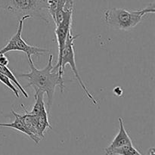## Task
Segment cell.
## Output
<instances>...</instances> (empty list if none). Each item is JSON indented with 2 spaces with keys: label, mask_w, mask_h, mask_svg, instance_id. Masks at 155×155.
<instances>
[{
  "label": "cell",
  "mask_w": 155,
  "mask_h": 155,
  "mask_svg": "<svg viewBox=\"0 0 155 155\" xmlns=\"http://www.w3.org/2000/svg\"><path fill=\"white\" fill-rule=\"evenodd\" d=\"M53 55L50 54L48 64L43 69H37L33 64V61L29 62L30 67V72L24 73L18 75V77H22L28 80V84L25 86L33 87L36 92H42L47 95V107L48 113L51 110L52 105L53 97H54L55 88L57 86L60 87L61 92H63L64 89V80L61 79L58 71L53 70L52 64Z\"/></svg>",
  "instance_id": "6da1fadb"
},
{
  "label": "cell",
  "mask_w": 155,
  "mask_h": 155,
  "mask_svg": "<svg viewBox=\"0 0 155 155\" xmlns=\"http://www.w3.org/2000/svg\"><path fill=\"white\" fill-rule=\"evenodd\" d=\"M154 12V3L152 2L145 8L138 10L111 8L104 12V18L110 27L117 30H128L137 26L145 15Z\"/></svg>",
  "instance_id": "7a4b0ae2"
},
{
  "label": "cell",
  "mask_w": 155,
  "mask_h": 155,
  "mask_svg": "<svg viewBox=\"0 0 155 155\" xmlns=\"http://www.w3.org/2000/svg\"><path fill=\"white\" fill-rule=\"evenodd\" d=\"M0 10L12 13L17 17L29 16L50 23L47 10V0H0Z\"/></svg>",
  "instance_id": "3957f363"
},
{
  "label": "cell",
  "mask_w": 155,
  "mask_h": 155,
  "mask_svg": "<svg viewBox=\"0 0 155 155\" xmlns=\"http://www.w3.org/2000/svg\"><path fill=\"white\" fill-rule=\"evenodd\" d=\"M30 18L29 16H24L21 18L19 21L18 24V30L15 34L8 41L7 44L0 50V54H5L7 52L12 51H23L24 54H26L27 58H28L29 62L33 61L32 60V55H35L36 57H39L41 55H44L45 53L48 52V49L40 48L38 46H34V45H30L22 39L23 31V26H24V22L26 19Z\"/></svg>",
  "instance_id": "277c9868"
},
{
  "label": "cell",
  "mask_w": 155,
  "mask_h": 155,
  "mask_svg": "<svg viewBox=\"0 0 155 155\" xmlns=\"http://www.w3.org/2000/svg\"><path fill=\"white\" fill-rule=\"evenodd\" d=\"M79 36H80V34H76L75 36H74L71 30L69 32V33H68V38H67V42L64 46V49L63 54H62L61 71L62 72L64 73L66 65L69 64L71 68L72 69V71L73 73H74L76 80H77L78 84L80 85L81 89H83L85 95H86V97L92 101V104L96 105V104H98L96 99H95L93 97V95L89 92V89H87L86 85L84 84L83 81L82 80L81 77H80V74H79L78 72V70H77V65H76L75 53H74V41H75V39H77V38H78Z\"/></svg>",
  "instance_id": "5b68a950"
},
{
  "label": "cell",
  "mask_w": 155,
  "mask_h": 155,
  "mask_svg": "<svg viewBox=\"0 0 155 155\" xmlns=\"http://www.w3.org/2000/svg\"><path fill=\"white\" fill-rule=\"evenodd\" d=\"M74 11V10H69L66 12L62 21L58 25L56 26L55 30H54L56 38H57L58 45V62L55 66H54L53 70L58 71L60 78L63 79V80L64 73L61 71V58L63 51L64 49L65 44H66L67 42L68 35L71 30Z\"/></svg>",
  "instance_id": "8992f818"
},
{
  "label": "cell",
  "mask_w": 155,
  "mask_h": 155,
  "mask_svg": "<svg viewBox=\"0 0 155 155\" xmlns=\"http://www.w3.org/2000/svg\"><path fill=\"white\" fill-rule=\"evenodd\" d=\"M119 132L113 139L110 145L104 149V152L106 155H110L112 151L117 148H121L123 146H125L127 145H131L133 142L131 140V138L130 137L129 134L127 133L125 127H124V120L122 117H119Z\"/></svg>",
  "instance_id": "52a82bcc"
},
{
  "label": "cell",
  "mask_w": 155,
  "mask_h": 155,
  "mask_svg": "<svg viewBox=\"0 0 155 155\" xmlns=\"http://www.w3.org/2000/svg\"><path fill=\"white\" fill-rule=\"evenodd\" d=\"M21 107H23L24 111H25V114H20L21 121H22L23 124H24V127H25L26 130H27V131L29 132V133L30 134V139L33 141H34V142L36 144H39L41 139L39 137V136H38L37 130H36L38 123L37 116L30 114L27 113V109H26L25 107H24V105H22V104H21Z\"/></svg>",
  "instance_id": "ba28073f"
},
{
  "label": "cell",
  "mask_w": 155,
  "mask_h": 155,
  "mask_svg": "<svg viewBox=\"0 0 155 155\" xmlns=\"http://www.w3.org/2000/svg\"><path fill=\"white\" fill-rule=\"evenodd\" d=\"M68 9H74L73 0H47V10L52 20L56 14Z\"/></svg>",
  "instance_id": "9c48e42d"
},
{
  "label": "cell",
  "mask_w": 155,
  "mask_h": 155,
  "mask_svg": "<svg viewBox=\"0 0 155 155\" xmlns=\"http://www.w3.org/2000/svg\"><path fill=\"white\" fill-rule=\"evenodd\" d=\"M38 123H37V134L40 139H43L45 137V133L47 129H52L50 125L48 119V112L46 109L42 110L40 114L37 116Z\"/></svg>",
  "instance_id": "30bf717a"
},
{
  "label": "cell",
  "mask_w": 155,
  "mask_h": 155,
  "mask_svg": "<svg viewBox=\"0 0 155 155\" xmlns=\"http://www.w3.org/2000/svg\"><path fill=\"white\" fill-rule=\"evenodd\" d=\"M12 114L15 116V120H14L12 123H11V124H2V123H0V127L12 128L14 129V130H18V131L21 132V133H24V134L27 135V136H29V137L30 138V134L29 133V132L26 130L25 127H24V125L23 124L19 114L16 113V112L14 111L13 110H12Z\"/></svg>",
  "instance_id": "8fae6325"
},
{
  "label": "cell",
  "mask_w": 155,
  "mask_h": 155,
  "mask_svg": "<svg viewBox=\"0 0 155 155\" xmlns=\"http://www.w3.org/2000/svg\"><path fill=\"white\" fill-rule=\"evenodd\" d=\"M44 95H45V93L42 92H35V104L33 107V109L30 111H27V113L32 115H35V116H38L42 110L46 109L45 104L44 102Z\"/></svg>",
  "instance_id": "7c38bea8"
},
{
  "label": "cell",
  "mask_w": 155,
  "mask_h": 155,
  "mask_svg": "<svg viewBox=\"0 0 155 155\" xmlns=\"http://www.w3.org/2000/svg\"><path fill=\"white\" fill-rule=\"evenodd\" d=\"M110 155H142L133 146V144L114 149Z\"/></svg>",
  "instance_id": "4fadbf2b"
},
{
  "label": "cell",
  "mask_w": 155,
  "mask_h": 155,
  "mask_svg": "<svg viewBox=\"0 0 155 155\" xmlns=\"http://www.w3.org/2000/svg\"><path fill=\"white\" fill-rule=\"evenodd\" d=\"M0 82H1L3 85L7 86V87L15 94V96H16L17 98H19V93H18V88H17L16 86H14L13 83H12L11 80L7 77V76L4 75V74H2V73H0Z\"/></svg>",
  "instance_id": "5bb4252c"
},
{
  "label": "cell",
  "mask_w": 155,
  "mask_h": 155,
  "mask_svg": "<svg viewBox=\"0 0 155 155\" xmlns=\"http://www.w3.org/2000/svg\"><path fill=\"white\" fill-rule=\"evenodd\" d=\"M8 59L7 58V57L4 54H0V64L4 65V66H8Z\"/></svg>",
  "instance_id": "9a60e30c"
},
{
  "label": "cell",
  "mask_w": 155,
  "mask_h": 155,
  "mask_svg": "<svg viewBox=\"0 0 155 155\" xmlns=\"http://www.w3.org/2000/svg\"><path fill=\"white\" fill-rule=\"evenodd\" d=\"M114 93L116 94L117 95H118V96H120L121 95H122V89H120V87H117L115 88L114 90Z\"/></svg>",
  "instance_id": "2e32d148"
},
{
  "label": "cell",
  "mask_w": 155,
  "mask_h": 155,
  "mask_svg": "<svg viewBox=\"0 0 155 155\" xmlns=\"http://www.w3.org/2000/svg\"><path fill=\"white\" fill-rule=\"evenodd\" d=\"M149 154L150 155H154V148H151V149H150Z\"/></svg>",
  "instance_id": "e0dca14e"
}]
</instances>
